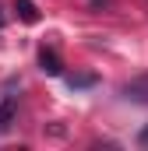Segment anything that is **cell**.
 Instances as JSON below:
<instances>
[{
    "mask_svg": "<svg viewBox=\"0 0 148 151\" xmlns=\"http://www.w3.org/2000/svg\"><path fill=\"white\" fill-rule=\"evenodd\" d=\"M39 70L49 74V77H60V74H64V63H60L57 49H39Z\"/></svg>",
    "mask_w": 148,
    "mask_h": 151,
    "instance_id": "cell-1",
    "label": "cell"
},
{
    "mask_svg": "<svg viewBox=\"0 0 148 151\" xmlns=\"http://www.w3.org/2000/svg\"><path fill=\"white\" fill-rule=\"evenodd\" d=\"M120 95L131 99V102H148V77H134V81H127V84L120 88Z\"/></svg>",
    "mask_w": 148,
    "mask_h": 151,
    "instance_id": "cell-2",
    "label": "cell"
},
{
    "mask_svg": "<svg viewBox=\"0 0 148 151\" xmlns=\"http://www.w3.org/2000/svg\"><path fill=\"white\" fill-rule=\"evenodd\" d=\"M14 116H18V99H14V95H7V99L0 102V134H7V130H11Z\"/></svg>",
    "mask_w": 148,
    "mask_h": 151,
    "instance_id": "cell-3",
    "label": "cell"
},
{
    "mask_svg": "<svg viewBox=\"0 0 148 151\" xmlns=\"http://www.w3.org/2000/svg\"><path fill=\"white\" fill-rule=\"evenodd\" d=\"M64 81H67L71 91H85V88H95V84H99V77H95V74H67Z\"/></svg>",
    "mask_w": 148,
    "mask_h": 151,
    "instance_id": "cell-4",
    "label": "cell"
},
{
    "mask_svg": "<svg viewBox=\"0 0 148 151\" xmlns=\"http://www.w3.org/2000/svg\"><path fill=\"white\" fill-rule=\"evenodd\" d=\"M14 11H18V18L28 21V25H36V21H39V11H36L32 0H14Z\"/></svg>",
    "mask_w": 148,
    "mask_h": 151,
    "instance_id": "cell-5",
    "label": "cell"
},
{
    "mask_svg": "<svg viewBox=\"0 0 148 151\" xmlns=\"http://www.w3.org/2000/svg\"><path fill=\"white\" fill-rule=\"evenodd\" d=\"M138 144H145V148H148V123L141 127V134H138Z\"/></svg>",
    "mask_w": 148,
    "mask_h": 151,
    "instance_id": "cell-6",
    "label": "cell"
}]
</instances>
